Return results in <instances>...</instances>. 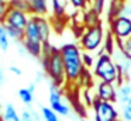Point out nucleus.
<instances>
[{"label": "nucleus", "instance_id": "obj_1", "mask_svg": "<svg viewBox=\"0 0 131 121\" xmlns=\"http://www.w3.org/2000/svg\"><path fill=\"white\" fill-rule=\"evenodd\" d=\"M65 63V73L68 83H78L86 70L82 59V49L76 44H65L59 48Z\"/></svg>", "mask_w": 131, "mask_h": 121}, {"label": "nucleus", "instance_id": "obj_2", "mask_svg": "<svg viewBox=\"0 0 131 121\" xmlns=\"http://www.w3.org/2000/svg\"><path fill=\"white\" fill-rule=\"evenodd\" d=\"M41 65H42L45 75L49 78L52 83L61 87L66 82L65 63H63V58L59 48H55L51 55L41 56Z\"/></svg>", "mask_w": 131, "mask_h": 121}, {"label": "nucleus", "instance_id": "obj_3", "mask_svg": "<svg viewBox=\"0 0 131 121\" xmlns=\"http://www.w3.org/2000/svg\"><path fill=\"white\" fill-rule=\"evenodd\" d=\"M94 78H97L100 82H107V83H114L118 80L120 70L116 66L111 55L108 53H102L97 56L96 63H94V70H93Z\"/></svg>", "mask_w": 131, "mask_h": 121}, {"label": "nucleus", "instance_id": "obj_4", "mask_svg": "<svg viewBox=\"0 0 131 121\" xmlns=\"http://www.w3.org/2000/svg\"><path fill=\"white\" fill-rule=\"evenodd\" d=\"M103 39H104V30L102 24L92 28H85L79 39V47L80 49H83V52H96L102 47Z\"/></svg>", "mask_w": 131, "mask_h": 121}, {"label": "nucleus", "instance_id": "obj_5", "mask_svg": "<svg viewBox=\"0 0 131 121\" xmlns=\"http://www.w3.org/2000/svg\"><path fill=\"white\" fill-rule=\"evenodd\" d=\"M92 107L94 110V121H117L120 117L118 110L114 107L113 103L99 100L96 96Z\"/></svg>", "mask_w": 131, "mask_h": 121}, {"label": "nucleus", "instance_id": "obj_6", "mask_svg": "<svg viewBox=\"0 0 131 121\" xmlns=\"http://www.w3.org/2000/svg\"><path fill=\"white\" fill-rule=\"evenodd\" d=\"M49 87V107L57 113L58 115H69L71 114V107L68 104H65L62 101V92H61V87L57 86L55 83H52L49 80L48 83Z\"/></svg>", "mask_w": 131, "mask_h": 121}, {"label": "nucleus", "instance_id": "obj_7", "mask_svg": "<svg viewBox=\"0 0 131 121\" xmlns=\"http://www.w3.org/2000/svg\"><path fill=\"white\" fill-rule=\"evenodd\" d=\"M108 27H110V32L113 34L116 41L131 37V20L130 18L113 17V18L108 20Z\"/></svg>", "mask_w": 131, "mask_h": 121}, {"label": "nucleus", "instance_id": "obj_8", "mask_svg": "<svg viewBox=\"0 0 131 121\" xmlns=\"http://www.w3.org/2000/svg\"><path fill=\"white\" fill-rule=\"evenodd\" d=\"M31 18V16L27 13H23V11L18 10H13V8H9L3 18V24L12 25L14 28H18V30H26L27 25H28V21Z\"/></svg>", "mask_w": 131, "mask_h": 121}, {"label": "nucleus", "instance_id": "obj_9", "mask_svg": "<svg viewBox=\"0 0 131 121\" xmlns=\"http://www.w3.org/2000/svg\"><path fill=\"white\" fill-rule=\"evenodd\" d=\"M96 97L99 100L108 101V103H116L117 101V90L113 83L107 82H99L96 86Z\"/></svg>", "mask_w": 131, "mask_h": 121}, {"label": "nucleus", "instance_id": "obj_10", "mask_svg": "<svg viewBox=\"0 0 131 121\" xmlns=\"http://www.w3.org/2000/svg\"><path fill=\"white\" fill-rule=\"evenodd\" d=\"M111 58H113L116 66L118 68V70L125 76V79H127V82H128L130 73H131V59H128L127 56L120 51V48L117 47V45H116V49L113 51V53H111Z\"/></svg>", "mask_w": 131, "mask_h": 121}, {"label": "nucleus", "instance_id": "obj_11", "mask_svg": "<svg viewBox=\"0 0 131 121\" xmlns=\"http://www.w3.org/2000/svg\"><path fill=\"white\" fill-rule=\"evenodd\" d=\"M31 17L34 18L35 24H37L42 44L49 42V37H51V23H49V20L47 17H40V16H31Z\"/></svg>", "mask_w": 131, "mask_h": 121}, {"label": "nucleus", "instance_id": "obj_12", "mask_svg": "<svg viewBox=\"0 0 131 121\" xmlns=\"http://www.w3.org/2000/svg\"><path fill=\"white\" fill-rule=\"evenodd\" d=\"M31 16L45 17L48 13V0H27Z\"/></svg>", "mask_w": 131, "mask_h": 121}, {"label": "nucleus", "instance_id": "obj_13", "mask_svg": "<svg viewBox=\"0 0 131 121\" xmlns=\"http://www.w3.org/2000/svg\"><path fill=\"white\" fill-rule=\"evenodd\" d=\"M82 24H83V28H92V27H96V25L102 24L100 23V14H97L92 7L83 10Z\"/></svg>", "mask_w": 131, "mask_h": 121}, {"label": "nucleus", "instance_id": "obj_14", "mask_svg": "<svg viewBox=\"0 0 131 121\" xmlns=\"http://www.w3.org/2000/svg\"><path fill=\"white\" fill-rule=\"evenodd\" d=\"M130 98H131V83L130 82H125L124 84H121L117 89V101L121 106H124Z\"/></svg>", "mask_w": 131, "mask_h": 121}, {"label": "nucleus", "instance_id": "obj_15", "mask_svg": "<svg viewBox=\"0 0 131 121\" xmlns=\"http://www.w3.org/2000/svg\"><path fill=\"white\" fill-rule=\"evenodd\" d=\"M2 121H21V117L17 114V110L13 104H6L2 114Z\"/></svg>", "mask_w": 131, "mask_h": 121}, {"label": "nucleus", "instance_id": "obj_16", "mask_svg": "<svg viewBox=\"0 0 131 121\" xmlns=\"http://www.w3.org/2000/svg\"><path fill=\"white\" fill-rule=\"evenodd\" d=\"M114 17H125L131 20V0H123L117 7Z\"/></svg>", "mask_w": 131, "mask_h": 121}, {"label": "nucleus", "instance_id": "obj_17", "mask_svg": "<svg viewBox=\"0 0 131 121\" xmlns=\"http://www.w3.org/2000/svg\"><path fill=\"white\" fill-rule=\"evenodd\" d=\"M3 25H4V30H6V34L9 35L10 39H13L14 42L24 41V31L23 30H18V28H14L7 24H3Z\"/></svg>", "mask_w": 131, "mask_h": 121}, {"label": "nucleus", "instance_id": "obj_18", "mask_svg": "<svg viewBox=\"0 0 131 121\" xmlns=\"http://www.w3.org/2000/svg\"><path fill=\"white\" fill-rule=\"evenodd\" d=\"M9 8H13V10H18V11L30 14V6H28V3H27V0H10ZM30 16H31V14H30Z\"/></svg>", "mask_w": 131, "mask_h": 121}, {"label": "nucleus", "instance_id": "obj_19", "mask_svg": "<svg viewBox=\"0 0 131 121\" xmlns=\"http://www.w3.org/2000/svg\"><path fill=\"white\" fill-rule=\"evenodd\" d=\"M116 45L120 48V51H121L128 59H131V37H128V38H125V39H118V41H116Z\"/></svg>", "mask_w": 131, "mask_h": 121}, {"label": "nucleus", "instance_id": "obj_20", "mask_svg": "<svg viewBox=\"0 0 131 121\" xmlns=\"http://www.w3.org/2000/svg\"><path fill=\"white\" fill-rule=\"evenodd\" d=\"M66 2L68 0H52V10H54V14L57 17H62L65 14Z\"/></svg>", "mask_w": 131, "mask_h": 121}, {"label": "nucleus", "instance_id": "obj_21", "mask_svg": "<svg viewBox=\"0 0 131 121\" xmlns=\"http://www.w3.org/2000/svg\"><path fill=\"white\" fill-rule=\"evenodd\" d=\"M103 48H104L106 53H108V55H111L113 51L116 49V38L113 37V34H111L110 31L107 32V38H106V41H104Z\"/></svg>", "mask_w": 131, "mask_h": 121}, {"label": "nucleus", "instance_id": "obj_22", "mask_svg": "<svg viewBox=\"0 0 131 121\" xmlns=\"http://www.w3.org/2000/svg\"><path fill=\"white\" fill-rule=\"evenodd\" d=\"M41 114H42L44 121H59L58 114L51 107H41Z\"/></svg>", "mask_w": 131, "mask_h": 121}, {"label": "nucleus", "instance_id": "obj_23", "mask_svg": "<svg viewBox=\"0 0 131 121\" xmlns=\"http://www.w3.org/2000/svg\"><path fill=\"white\" fill-rule=\"evenodd\" d=\"M18 97H20V100L23 101L26 106L31 107V103H32V93L30 92L27 87H24V89H20V90H18Z\"/></svg>", "mask_w": 131, "mask_h": 121}, {"label": "nucleus", "instance_id": "obj_24", "mask_svg": "<svg viewBox=\"0 0 131 121\" xmlns=\"http://www.w3.org/2000/svg\"><path fill=\"white\" fill-rule=\"evenodd\" d=\"M120 115H121L123 121H131V98L124 104V106H121Z\"/></svg>", "mask_w": 131, "mask_h": 121}, {"label": "nucleus", "instance_id": "obj_25", "mask_svg": "<svg viewBox=\"0 0 131 121\" xmlns=\"http://www.w3.org/2000/svg\"><path fill=\"white\" fill-rule=\"evenodd\" d=\"M90 7L93 8L97 14H100V16H102L103 10H104V7H106V0H92Z\"/></svg>", "mask_w": 131, "mask_h": 121}, {"label": "nucleus", "instance_id": "obj_26", "mask_svg": "<svg viewBox=\"0 0 131 121\" xmlns=\"http://www.w3.org/2000/svg\"><path fill=\"white\" fill-rule=\"evenodd\" d=\"M68 3L73 8H78V10H86V7L89 4L88 0H68Z\"/></svg>", "mask_w": 131, "mask_h": 121}, {"label": "nucleus", "instance_id": "obj_27", "mask_svg": "<svg viewBox=\"0 0 131 121\" xmlns=\"http://www.w3.org/2000/svg\"><path fill=\"white\" fill-rule=\"evenodd\" d=\"M82 59H83V65H85V68L94 66V58L89 52H82Z\"/></svg>", "mask_w": 131, "mask_h": 121}, {"label": "nucleus", "instance_id": "obj_28", "mask_svg": "<svg viewBox=\"0 0 131 121\" xmlns=\"http://www.w3.org/2000/svg\"><path fill=\"white\" fill-rule=\"evenodd\" d=\"M9 45H10V38L7 34H4L3 37H0V49L3 51V52H7Z\"/></svg>", "mask_w": 131, "mask_h": 121}, {"label": "nucleus", "instance_id": "obj_29", "mask_svg": "<svg viewBox=\"0 0 131 121\" xmlns=\"http://www.w3.org/2000/svg\"><path fill=\"white\" fill-rule=\"evenodd\" d=\"M7 10H9V2L0 0V23H3V18L6 16Z\"/></svg>", "mask_w": 131, "mask_h": 121}, {"label": "nucleus", "instance_id": "obj_30", "mask_svg": "<svg viewBox=\"0 0 131 121\" xmlns=\"http://www.w3.org/2000/svg\"><path fill=\"white\" fill-rule=\"evenodd\" d=\"M14 44H16V48H17V52H18V55H21V56H26L27 53H28V51H27L26 45H24V41L14 42Z\"/></svg>", "mask_w": 131, "mask_h": 121}, {"label": "nucleus", "instance_id": "obj_31", "mask_svg": "<svg viewBox=\"0 0 131 121\" xmlns=\"http://www.w3.org/2000/svg\"><path fill=\"white\" fill-rule=\"evenodd\" d=\"M20 117H21V121H35L30 110H23L21 114H20Z\"/></svg>", "mask_w": 131, "mask_h": 121}, {"label": "nucleus", "instance_id": "obj_32", "mask_svg": "<svg viewBox=\"0 0 131 121\" xmlns=\"http://www.w3.org/2000/svg\"><path fill=\"white\" fill-rule=\"evenodd\" d=\"M44 78H45V75H44L42 72H37V73H35V82H34V83L35 84H40L41 82L44 80Z\"/></svg>", "mask_w": 131, "mask_h": 121}, {"label": "nucleus", "instance_id": "obj_33", "mask_svg": "<svg viewBox=\"0 0 131 121\" xmlns=\"http://www.w3.org/2000/svg\"><path fill=\"white\" fill-rule=\"evenodd\" d=\"M9 69H10V72H13L14 75H17V76H21V75H23V72H21V69H20V68L14 66V65H12V66H10Z\"/></svg>", "mask_w": 131, "mask_h": 121}, {"label": "nucleus", "instance_id": "obj_34", "mask_svg": "<svg viewBox=\"0 0 131 121\" xmlns=\"http://www.w3.org/2000/svg\"><path fill=\"white\" fill-rule=\"evenodd\" d=\"M27 89H28L32 94H34V92H35V83H34V82H31V83L28 84V87H27Z\"/></svg>", "mask_w": 131, "mask_h": 121}, {"label": "nucleus", "instance_id": "obj_35", "mask_svg": "<svg viewBox=\"0 0 131 121\" xmlns=\"http://www.w3.org/2000/svg\"><path fill=\"white\" fill-rule=\"evenodd\" d=\"M4 34H6V30H4V25H3V23H0V37H3Z\"/></svg>", "mask_w": 131, "mask_h": 121}, {"label": "nucleus", "instance_id": "obj_36", "mask_svg": "<svg viewBox=\"0 0 131 121\" xmlns=\"http://www.w3.org/2000/svg\"><path fill=\"white\" fill-rule=\"evenodd\" d=\"M3 80H4V76H3V72H2V69H0V86H2Z\"/></svg>", "mask_w": 131, "mask_h": 121}, {"label": "nucleus", "instance_id": "obj_37", "mask_svg": "<svg viewBox=\"0 0 131 121\" xmlns=\"http://www.w3.org/2000/svg\"><path fill=\"white\" fill-rule=\"evenodd\" d=\"M88 3H89V4H90V3H92V0H88Z\"/></svg>", "mask_w": 131, "mask_h": 121}, {"label": "nucleus", "instance_id": "obj_38", "mask_svg": "<svg viewBox=\"0 0 131 121\" xmlns=\"http://www.w3.org/2000/svg\"><path fill=\"white\" fill-rule=\"evenodd\" d=\"M4 2H10V0H4Z\"/></svg>", "mask_w": 131, "mask_h": 121}, {"label": "nucleus", "instance_id": "obj_39", "mask_svg": "<svg viewBox=\"0 0 131 121\" xmlns=\"http://www.w3.org/2000/svg\"><path fill=\"white\" fill-rule=\"evenodd\" d=\"M0 121H2V115H0Z\"/></svg>", "mask_w": 131, "mask_h": 121}, {"label": "nucleus", "instance_id": "obj_40", "mask_svg": "<svg viewBox=\"0 0 131 121\" xmlns=\"http://www.w3.org/2000/svg\"><path fill=\"white\" fill-rule=\"evenodd\" d=\"M80 121H86V120H80Z\"/></svg>", "mask_w": 131, "mask_h": 121}, {"label": "nucleus", "instance_id": "obj_41", "mask_svg": "<svg viewBox=\"0 0 131 121\" xmlns=\"http://www.w3.org/2000/svg\"><path fill=\"white\" fill-rule=\"evenodd\" d=\"M117 121H120V120H117Z\"/></svg>", "mask_w": 131, "mask_h": 121}]
</instances>
